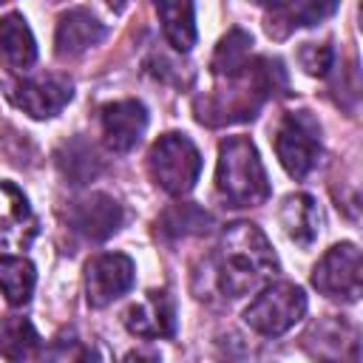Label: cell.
I'll list each match as a JSON object with an SVG mask.
<instances>
[{"label":"cell","instance_id":"cell-17","mask_svg":"<svg viewBox=\"0 0 363 363\" xmlns=\"http://www.w3.org/2000/svg\"><path fill=\"white\" fill-rule=\"evenodd\" d=\"M31 235H34V216L26 196L14 184L0 182V241L26 244Z\"/></svg>","mask_w":363,"mask_h":363},{"label":"cell","instance_id":"cell-13","mask_svg":"<svg viewBox=\"0 0 363 363\" xmlns=\"http://www.w3.org/2000/svg\"><path fill=\"white\" fill-rule=\"evenodd\" d=\"M122 320L136 337H170L176 329L173 298L164 289H150L125 309Z\"/></svg>","mask_w":363,"mask_h":363},{"label":"cell","instance_id":"cell-19","mask_svg":"<svg viewBox=\"0 0 363 363\" xmlns=\"http://www.w3.org/2000/svg\"><path fill=\"white\" fill-rule=\"evenodd\" d=\"M337 6L335 3H275L267 14V31L272 37H286L292 28L315 26L318 20L329 17Z\"/></svg>","mask_w":363,"mask_h":363},{"label":"cell","instance_id":"cell-26","mask_svg":"<svg viewBox=\"0 0 363 363\" xmlns=\"http://www.w3.org/2000/svg\"><path fill=\"white\" fill-rule=\"evenodd\" d=\"M77 363H111V354H108L105 346L91 343V346H85V349L77 354Z\"/></svg>","mask_w":363,"mask_h":363},{"label":"cell","instance_id":"cell-10","mask_svg":"<svg viewBox=\"0 0 363 363\" xmlns=\"http://www.w3.org/2000/svg\"><path fill=\"white\" fill-rule=\"evenodd\" d=\"M136 267L122 252H102L85 264V298L88 306L102 309L133 286Z\"/></svg>","mask_w":363,"mask_h":363},{"label":"cell","instance_id":"cell-9","mask_svg":"<svg viewBox=\"0 0 363 363\" xmlns=\"http://www.w3.org/2000/svg\"><path fill=\"white\" fill-rule=\"evenodd\" d=\"M71 96H74V85L68 77H60V74L26 77L9 85V99L31 119L57 116L71 102Z\"/></svg>","mask_w":363,"mask_h":363},{"label":"cell","instance_id":"cell-16","mask_svg":"<svg viewBox=\"0 0 363 363\" xmlns=\"http://www.w3.org/2000/svg\"><path fill=\"white\" fill-rule=\"evenodd\" d=\"M278 218H281V227H284L286 238L301 244V247H309L320 233V207L306 193L286 196L284 204H281Z\"/></svg>","mask_w":363,"mask_h":363},{"label":"cell","instance_id":"cell-23","mask_svg":"<svg viewBox=\"0 0 363 363\" xmlns=\"http://www.w3.org/2000/svg\"><path fill=\"white\" fill-rule=\"evenodd\" d=\"M57 164L62 170V176L71 182V184H85L91 182L96 173H99V159L94 153V147L82 139H74L68 145H62V150L57 153Z\"/></svg>","mask_w":363,"mask_h":363},{"label":"cell","instance_id":"cell-21","mask_svg":"<svg viewBox=\"0 0 363 363\" xmlns=\"http://www.w3.org/2000/svg\"><path fill=\"white\" fill-rule=\"evenodd\" d=\"M156 14L162 20V31L167 37V43L176 51H190L196 43V9L193 3H156Z\"/></svg>","mask_w":363,"mask_h":363},{"label":"cell","instance_id":"cell-18","mask_svg":"<svg viewBox=\"0 0 363 363\" xmlns=\"http://www.w3.org/2000/svg\"><path fill=\"white\" fill-rule=\"evenodd\" d=\"M34 284H37V272L26 255H11V252L0 255V292L9 301V306H26L31 301Z\"/></svg>","mask_w":363,"mask_h":363},{"label":"cell","instance_id":"cell-1","mask_svg":"<svg viewBox=\"0 0 363 363\" xmlns=\"http://www.w3.org/2000/svg\"><path fill=\"white\" fill-rule=\"evenodd\" d=\"M275 94H286V71L281 60L258 57L238 77L224 79V88L196 99V119L207 125L252 119L261 102Z\"/></svg>","mask_w":363,"mask_h":363},{"label":"cell","instance_id":"cell-15","mask_svg":"<svg viewBox=\"0 0 363 363\" xmlns=\"http://www.w3.org/2000/svg\"><path fill=\"white\" fill-rule=\"evenodd\" d=\"M0 60L11 74L28 71L37 60V43L23 14L9 11L0 17Z\"/></svg>","mask_w":363,"mask_h":363},{"label":"cell","instance_id":"cell-7","mask_svg":"<svg viewBox=\"0 0 363 363\" xmlns=\"http://www.w3.org/2000/svg\"><path fill=\"white\" fill-rule=\"evenodd\" d=\"M312 286L323 292L326 298L340 301H357L363 286V258L360 250L349 241L329 247L320 261L312 267Z\"/></svg>","mask_w":363,"mask_h":363},{"label":"cell","instance_id":"cell-12","mask_svg":"<svg viewBox=\"0 0 363 363\" xmlns=\"http://www.w3.org/2000/svg\"><path fill=\"white\" fill-rule=\"evenodd\" d=\"M102 139L113 153H128L136 147L147 128V108L139 99H119L102 108Z\"/></svg>","mask_w":363,"mask_h":363},{"label":"cell","instance_id":"cell-14","mask_svg":"<svg viewBox=\"0 0 363 363\" xmlns=\"http://www.w3.org/2000/svg\"><path fill=\"white\" fill-rule=\"evenodd\" d=\"M102 37H105V26L99 23V17L91 9L77 6L60 14L57 31H54V51L60 60H71L88 51L91 45L102 43Z\"/></svg>","mask_w":363,"mask_h":363},{"label":"cell","instance_id":"cell-8","mask_svg":"<svg viewBox=\"0 0 363 363\" xmlns=\"http://www.w3.org/2000/svg\"><path fill=\"white\" fill-rule=\"evenodd\" d=\"M301 343L318 363H360V332L346 318L329 315L315 320Z\"/></svg>","mask_w":363,"mask_h":363},{"label":"cell","instance_id":"cell-3","mask_svg":"<svg viewBox=\"0 0 363 363\" xmlns=\"http://www.w3.org/2000/svg\"><path fill=\"white\" fill-rule=\"evenodd\" d=\"M216 190L230 207H255L269 199V179L247 136H227L218 145Z\"/></svg>","mask_w":363,"mask_h":363},{"label":"cell","instance_id":"cell-2","mask_svg":"<svg viewBox=\"0 0 363 363\" xmlns=\"http://www.w3.org/2000/svg\"><path fill=\"white\" fill-rule=\"evenodd\" d=\"M278 272V258L261 227L235 221L221 233L216 252V281L230 298L247 295Z\"/></svg>","mask_w":363,"mask_h":363},{"label":"cell","instance_id":"cell-25","mask_svg":"<svg viewBox=\"0 0 363 363\" xmlns=\"http://www.w3.org/2000/svg\"><path fill=\"white\" fill-rule=\"evenodd\" d=\"M298 60L303 65L306 74L312 77H323L329 68H332V60H335V51L329 43H303L301 51H298Z\"/></svg>","mask_w":363,"mask_h":363},{"label":"cell","instance_id":"cell-20","mask_svg":"<svg viewBox=\"0 0 363 363\" xmlns=\"http://www.w3.org/2000/svg\"><path fill=\"white\" fill-rule=\"evenodd\" d=\"M40 346V335L28 318L6 315L0 318V357L9 363H26Z\"/></svg>","mask_w":363,"mask_h":363},{"label":"cell","instance_id":"cell-28","mask_svg":"<svg viewBox=\"0 0 363 363\" xmlns=\"http://www.w3.org/2000/svg\"><path fill=\"white\" fill-rule=\"evenodd\" d=\"M43 363H51V360H43Z\"/></svg>","mask_w":363,"mask_h":363},{"label":"cell","instance_id":"cell-24","mask_svg":"<svg viewBox=\"0 0 363 363\" xmlns=\"http://www.w3.org/2000/svg\"><path fill=\"white\" fill-rule=\"evenodd\" d=\"M207 227H210V216L201 207L190 204V201L167 207L162 213V218H159V233L167 235V238L199 235V233H207Z\"/></svg>","mask_w":363,"mask_h":363},{"label":"cell","instance_id":"cell-27","mask_svg":"<svg viewBox=\"0 0 363 363\" xmlns=\"http://www.w3.org/2000/svg\"><path fill=\"white\" fill-rule=\"evenodd\" d=\"M122 363H159V357L153 352H128Z\"/></svg>","mask_w":363,"mask_h":363},{"label":"cell","instance_id":"cell-6","mask_svg":"<svg viewBox=\"0 0 363 363\" xmlns=\"http://www.w3.org/2000/svg\"><path fill=\"white\" fill-rule=\"evenodd\" d=\"M275 153L292 179H303L320 153V125L309 111H286L275 125Z\"/></svg>","mask_w":363,"mask_h":363},{"label":"cell","instance_id":"cell-11","mask_svg":"<svg viewBox=\"0 0 363 363\" xmlns=\"http://www.w3.org/2000/svg\"><path fill=\"white\" fill-rule=\"evenodd\" d=\"M122 218L125 213L119 201L108 193H88L68 207V224L91 241H105L108 235H113L122 227Z\"/></svg>","mask_w":363,"mask_h":363},{"label":"cell","instance_id":"cell-4","mask_svg":"<svg viewBox=\"0 0 363 363\" xmlns=\"http://www.w3.org/2000/svg\"><path fill=\"white\" fill-rule=\"evenodd\" d=\"M150 179L170 196H184L196 187L201 173V153L184 133H162L147 150Z\"/></svg>","mask_w":363,"mask_h":363},{"label":"cell","instance_id":"cell-5","mask_svg":"<svg viewBox=\"0 0 363 363\" xmlns=\"http://www.w3.org/2000/svg\"><path fill=\"white\" fill-rule=\"evenodd\" d=\"M306 315V295L301 286L289 281H278L264 286L250 306L244 309V323L267 337H278L289 332L301 318Z\"/></svg>","mask_w":363,"mask_h":363},{"label":"cell","instance_id":"cell-22","mask_svg":"<svg viewBox=\"0 0 363 363\" xmlns=\"http://www.w3.org/2000/svg\"><path fill=\"white\" fill-rule=\"evenodd\" d=\"M250 45H252V37L241 28H233L227 31L216 51H213V60H210V68L216 77L221 79H230V77H238L247 65H250Z\"/></svg>","mask_w":363,"mask_h":363}]
</instances>
